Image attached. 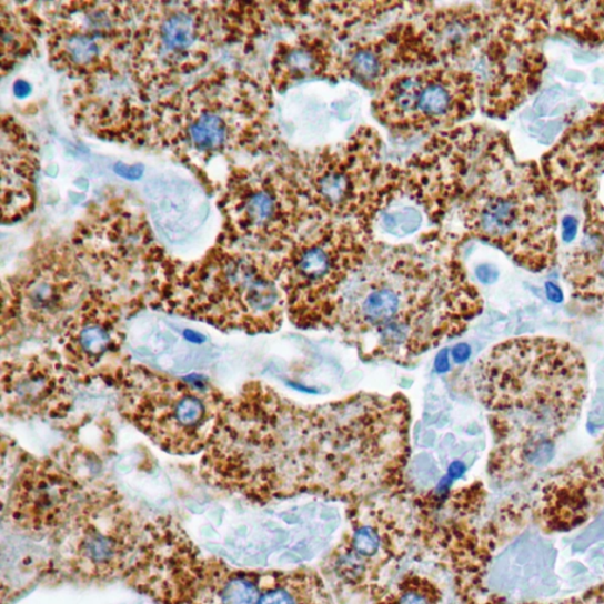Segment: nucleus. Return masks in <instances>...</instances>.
Returning <instances> with one entry per match:
<instances>
[{
    "mask_svg": "<svg viewBox=\"0 0 604 604\" xmlns=\"http://www.w3.org/2000/svg\"><path fill=\"white\" fill-rule=\"evenodd\" d=\"M410 405L403 395L358 394L304 407L260 382L225 400L203 461L204 479L243 495L274 487L305 469L399 474L410 453Z\"/></svg>",
    "mask_w": 604,
    "mask_h": 604,
    "instance_id": "1",
    "label": "nucleus"
},
{
    "mask_svg": "<svg viewBox=\"0 0 604 604\" xmlns=\"http://www.w3.org/2000/svg\"><path fill=\"white\" fill-rule=\"evenodd\" d=\"M476 389L494 433L490 469L520 477L555 457L557 441L587 399L588 371L581 352L563 340L519 338L482 359Z\"/></svg>",
    "mask_w": 604,
    "mask_h": 604,
    "instance_id": "2",
    "label": "nucleus"
},
{
    "mask_svg": "<svg viewBox=\"0 0 604 604\" xmlns=\"http://www.w3.org/2000/svg\"><path fill=\"white\" fill-rule=\"evenodd\" d=\"M482 311V296L459 264L391 259L376 268L364 263L348 280L333 329L365 358L407 364L462 334Z\"/></svg>",
    "mask_w": 604,
    "mask_h": 604,
    "instance_id": "3",
    "label": "nucleus"
},
{
    "mask_svg": "<svg viewBox=\"0 0 604 604\" xmlns=\"http://www.w3.org/2000/svg\"><path fill=\"white\" fill-rule=\"evenodd\" d=\"M280 279V264L273 256L218 250L180 275H169L160 296L169 312L222 331L272 333L286 313Z\"/></svg>",
    "mask_w": 604,
    "mask_h": 604,
    "instance_id": "4",
    "label": "nucleus"
},
{
    "mask_svg": "<svg viewBox=\"0 0 604 604\" xmlns=\"http://www.w3.org/2000/svg\"><path fill=\"white\" fill-rule=\"evenodd\" d=\"M470 226L527 271L551 270L556 262L553 187L535 163L517 162L505 147L495 180L472 207Z\"/></svg>",
    "mask_w": 604,
    "mask_h": 604,
    "instance_id": "5",
    "label": "nucleus"
},
{
    "mask_svg": "<svg viewBox=\"0 0 604 604\" xmlns=\"http://www.w3.org/2000/svg\"><path fill=\"white\" fill-rule=\"evenodd\" d=\"M121 413L162 450L195 455L210 443L225 396L202 381H181L143 366L115 378Z\"/></svg>",
    "mask_w": 604,
    "mask_h": 604,
    "instance_id": "6",
    "label": "nucleus"
},
{
    "mask_svg": "<svg viewBox=\"0 0 604 604\" xmlns=\"http://www.w3.org/2000/svg\"><path fill=\"white\" fill-rule=\"evenodd\" d=\"M149 10L132 37L131 64L140 82L169 81L205 63L214 44L211 12L192 3Z\"/></svg>",
    "mask_w": 604,
    "mask_h": 604,
    "instance_id": "7",
    "label": "nucleus"
},
{
    "mask_svg": "<svg viewBox=\"0 0 604 604\" xmlns=\"http://www.w3.org/2000/svg\"><path fill=\"white\" fill-rule=\"evenodd\" d=\"M128 14L118 4H67L57 11L49 34L56 67L76 74L100 72L132 41Z\"/></svg>",
    "mask_w": 604,
    "mask_h": 604,
    "instance_id": "8",
    "label": "nucleus"
},
{
    "mask_svg": "<svg viewBox=\"0 0 604 604\" xmlns=\"http://www.w3.org/2000/svg\"><path fill=\"white\" fill-rule=\"evenodd\" d=\"M70 259L38 261L26 273L9 281L3 291V321L9 318L32 329L52 330L68 323L90 291ZM63 326V328H64Z\"/></svg>",
    "mask_w": 604,
    "mask_h": 604,
    "instance_id": "9",
    "label": "nucleus"
},
{
    "mask_svg": "<svg viewBox=\"0 0 604 604\" xmlns=\"http://www.w3.org/2000/svg\"><path fill=\"white\" fill-rule=\"evenodd\" d=\"M64 365L74 375L97 376L112 370L123 345L121 311L101 290H91L63 328ZM115 381V380H113Z\"/></svg>",
    "mask_w": 604,
    "mask_h": 604,
    "instance_id": "10",
    "label": "nucleus"
},
{
    "mask_svg": "<svg viewBox=\"0 0 604 604\" xmlns=\"http://www.w3.org/2000/svg\"><path fill=\"white\" fill-rule=\"evenodd\" d=\"M67 371L56 359L36 355L4 363V409L22 419L64 417L71 404Z\"/></svg>",
    "mask_w": 604,
    "mask_h": 604,
    "instance_id": "11",
    "label": "nucleus"
},
{
    "mask_svg": "<svg viewBox=\"0 0 604 604\" xmlns=\"http://www.w3.org/2000/svg\"><path fill=\"white\" fill-rule=\"evenodd\" d=\"M472 89L456 74L407 76L387 90L384 115L395 123L439 124L456 118L471 104Z\"/></svg>",
    "mask_w": 604,
    "mask_h": 604,
    "instance_id": "12",
    "label": "nucleus"
},
{
    "mask_svg": "<svg viewBox=\"0 0 604 604\" xmlns=\"http://www.w3.org/2000/svg\"><path fill=\"white\" fill-rule=\"evenodd\" d=\"M197 87L179 103V112L170 113L165 128L169 142L193 157L212 158L230 148L235 134L234 113L222 97V85L214 91Z\"/></svg>",
    "mask_w": 604,
    "mask_h": 604,
    "instance_id": "13",
    "label": "nucleus"
},
{
    "mask_svg": "<svg viewBox=\"0 0 604 604\" xmlns=\"http://www.w3.org/2000/svg\"><path fill=\"white\" fill-rule=\"evenodd\" d=\"M225 208L236 239L268 245L281 243L282 204L270 182L248 181L234 187Z\"/></svg>",
    "mask_w": 604,
    "mask_h": 604,
    "instance_id": "14",
    "label": "nucleus"
},
{
    "mask_svg": "<svg viewBox=\"0 0 604 604\" xmlns=\"http://www.w3.org/2000/svg\"><path fill=\"white\" fill-rule=\"evenodd\" d=\"M3 213L19 218L27 213L32 201L34 158L27 137L14 123H3Z\"/></svg>",
    "mask_w": 604,
    "mask_h": 604,
    "instance_id": "15",
    "label": "nucleus"
},
{
    "mask_svg": "<svg viewBox=\"0 0 604 604\" xmlns=\"http://www.w3.org/2000/svg\"><path fill=\"white\" fill-rule=\"evenodd\" d=\"M564 279L575 298L604 306V238L584 234L565 263Z\"/></svg>",
    "mask_w": 604,
    "mask_h": 604,
    "instance_id": "16",
    "label": "nucleus"
},
{
    "mask_svg": "<svg viewBox=\"0 0 604 604\" xmlns=\"http://www.w3.org/2000/svg\"><path fill=\"white\" fill-rule=\"evenodd\" d=\"M325 66L323 50L312 44L289 47L279 57L276 69L281 76L292 80L310 78Z\"/></svg>",
    "mask_w": 604,
    "mask_h": 604,
    "instance_id": "17",
    "label": "nucleus"
},
{
    "mask_svg": "<svg viewBox=\"0 0 604 604\" xmlns=\"http://www.w3.org/2000/svg\"><path fill=\"white\" fill-rule=\"evenodd\" d=\"M385 604H440V591L426 578L405 580Z\"/></svg>",
    "mask_w": 604,
    "mask_h": 604,
    "instance_id": "18",
    "label": "nucleus"
},
{
    "mask_svg": "<svg viewBox=\"0 0 604 604\" xmlns=\"http://www.w3.org/2000/svg\"><path fill=\"white\" fill-rule=\"evenodd\" d=\"M316 193L320 199L336 207L350 198L352 193L351 180L346 173L330 170L316 181Z\"/></svg>",
    "mask_w": 604,
    "mask_h": 604,
    "instance_id": "19",
    "label": "nucleus"
},
{
    "mask_svg": "<svg viewBox=\"0 0 604 604\" xmlns=\"http://www.w3.org/2000/svg\"><path fill=\"white\" fill-rule=\"evenodd\" d=\"M349 69L355 80L371 82L380 78L383 66L380 56L373 50L361 49L350 57Z\"/></svg>",
    "mask_w": 604,
    "mask_h": 604,
    "instance_id": "20",
    "label": "nucleus"
},
{
    "mask_svg": "<svg viewBox=\"0 0 604 604\" xmlns=\"http://www.w3.org/2000/svg\"><path fill=\"white\" fill-rule=\"evenodd\" d=\"M421 222V214L413 208H402L384 217L385 229L394 235L410 234L419 229Z\"/></svg>",
    "mask_w": 604,
    "mask_h": 604,
    "instance_id": "21",
    "label": "nucleus"
},
{
    "mask_svg": "<svg viewBox=\"0 0 604 604\" xmlns=\"http://www.w3.org/2000/svg\"><path fill=\"white\" fill-rule=\"evenodd\" d=\"M578 222L572 215L564 217L562 221V239L564 242H573L577 235Z\"/></svg>",
    "mask_w": 604,
    "mask_h": 604,
    "instance_id": "22",
    "label": "nucleus"
},
{
    "mask_svg": "<svg viewBox=\"0 0 604 604\" xmlns=\"http://www.w3.org/2000/svg\"><path fill=\"white\" fill-rule=\"evenodd\" d=\"M476 276L484 285H491L499 279V271L491 264H481L476 270Z\"/></svg>",
    "mask_w": 604,
    "mask_h": 604,
    "instance_id": "23",
    "label": "nucleus"
},
{
    "mask_svg": "<svg viewBox=\"0 0 604 604\" xmlns=\"http://www.w3.org/2000/svg\"><path fill=\"white\" fill-rule=\"evenodd\" d=\"M451 355L453 362L460 365L464 364L469 361V358L471 355V348L467 344H459L452 349Z\"/></svg>",
    "mask_w": 604,
    "mask_h": 604,
    "instance_id": "24",
    "label": "nucleus"
},
{
    "mask_svg": "<svg viewBox=\"0 0 604 604\" xmlns=\"http://www.w3.org/2000/svg\"><path fill=\"white\" fill-rule=\"evenodd\" d=\"M545 293L547 299L555 302V304H560L563 301L564 295L562 290L552 281L545 283Z\"/></svg>",
    "mask_w": 604,
    "mask_h": 604,
    "instance_id": "25",
    "label": "nucleus"
},
{
    "mask_svg": "<svg viewBox=\"0 0 604 604\" xmlns=\"http://www.w3.org/2000/svg\"><path fill=\"white\" fill-rule=\"evenodd\" d=\"M434 369L439 373H446L450 370V359H449V350L443 349L439 355L436 356V361H434Z\"/></svg>",
    "mask_w": 604,
    "mask_h": 604,
    "instance_id": "26",
    "label": "nucleus"
},
{
    "mask_svg": "<svg viewBox=\"0 0 604 604\" xmlns=\"http://www.w3.org/2000/svg\"><path fill=\"white\" fill-rule=\"evenodd\" d=\"M602 470L604 472V445H603V449H602Z\"/></svg>",
    "mask_w": 604,
    "mask_h": 604,
    "instance_id": "27",
    "label": "nucleus"
}]
</instances>
